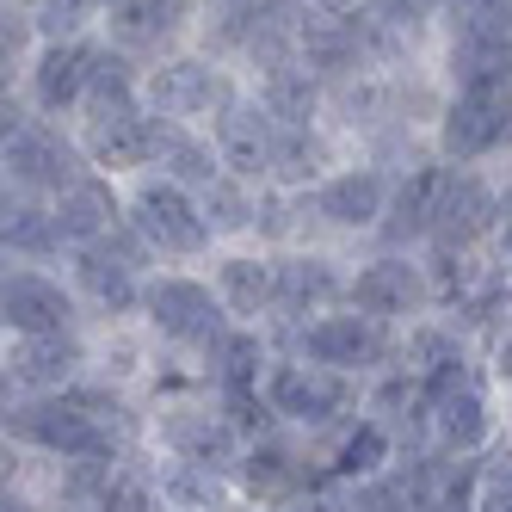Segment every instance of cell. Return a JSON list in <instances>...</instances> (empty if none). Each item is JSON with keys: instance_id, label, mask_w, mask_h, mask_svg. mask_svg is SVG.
I'll return each mask as SVG.
<instances>
[{"instance_id": "cell-4", "label": "cell", "mask_w": 512, "mask_h": 512, "mask_svg": "<svg viewBox=\"0 0 512 512\" xmlns=\"http://www.w3.org/2000/svg\"><path fill=\"white\" fill-rule=\"evenodd\" d=\"M247 93V75L235 62L210 56V50H179V56H161L149 75H142V105L155 118H173V124H192V130H210L229 105Z\"/></svg>"}, {"instance_id": "cell-29", "label": "cell", "mask_w": 512, "mask_h": 512, "mask_svg": "<svg viewBox=\"0 0 512 512\" xmlns=\"http://www.w3.org/2000/svg\"><path fill=\"white\" fill-rule=\"evenodd\" d=\"M364 13L389 31H401V38H432V31H445L451 0H364Z\"/></svg>"}, {"instance_id": "cell-11", "label": "cell", "mask_w": 512, "mask_h": 512, "mask_svg": "<svg viewBox=\"0 0 512 512\" xmlns=\"http://www.w3.org/2000/svg\"><path fill=\"white\" fill-rule=\"evenodd\" d=\"M506 426H512V408H506V395L494 389L488 364H482L469 383L432 395V408H426V445L445 451V457H494L506 445Z\"/></svg>"}, {"instance_id": "cell-16", "label": "cell", "mask_w": 512, "mask_h": 512, "mask_svg": "<svg viewBox=\"0 0 512 512\" xmlns=\"http://www.w3.org/2000/svg\"><path fill=\"white\" fill-rule=\"evenodd\" d=\"M93 377V334H38V340H13L0 346V383L7 401L19 395H68L75 383Z\"/></svg>"}, {"instance_id": "cell-25", "label": "cell", "mask_w": 512, "mask_h": 512, "mask_svg": "<svg viewBox=\"0 0 512 512\" xmlns=\"http://www.w3.org/2000/svg\"><path fill=\"white\" fill-rule=\"evenodd\" d=\"M0 247H7V266H62L68 247L56 229V210L38 198H7L0 216Z\"/></svg>"}, {"instance_id": "cell-23", "label": "cell", "mask_w": 512, "mask_h": 512, "mask_svg": "<svg viewBox=\"0 0 512 512\" xmlns=\"http://www.w3.org/2000/svg\"><path fill=\"white\" fill-rule=\"evenodd\" d=\"M50 210H56V229H62L68 253H75V247H99L105 235L124 223V186H118V179H105V173H87Z\"/></svg>"}, {"instance_id": "cell-13", "label": "cell", "mask_w": 512, "mask_h": 512, "mask_svg": "<svg viewBox=\"0 0 512 512\" xmlns=\"http://www.w3.org/2000/svg\"><path fill=\"white\" fill-rule=\"evenodd\" d=\"M167 124L173 118H155L149 105H136V112H81L75 118V142H81V155H87L93 173L130 186V179H142V173L161 167Z\"/></svg>"}, {"instance_id": "cell-2", "label": "cell", "mask_w": 512, "mask_h": 512, "mask_svg": "<svg viewBox=\"0 0 512 512\" xmlns=\"http://www.w3.org/2000/svg\"><path fill=\"white\" fill-rule=\"evenodd\" d=\"M136 321L149 327L161 358H186V364H204L210 346L235 327L223 297H216V284L198 266H161L149 284H142V315Z\"/></svg>"}, {"instance_id": "cell-10", "label": "cell", "mask_w": 512, "mask_h": 512, "mask_svg": "<svg viewBox=\"0 0 512 512\" xmlns=\"http://www.w3.org/2000/svg\"><path fill=\"white\" fill-rule=\"evenodd\" d=\"M235 488H241V500H247L253 512H278V506H290V500L321 494L327 475H321V457H315L309 438L272 426V432H260V438H247V451H241V463H235Z\"/></svg>"}, {"instance_id": "cell-7", "label": "cell", "mask_w": 512, "mask_h": 512, "mask_svg": "<svg viewBox=\"0 0 512 512\" xmlns=\"http://www.w3.org/2000/svg\"><path fill=\"white\" fill-rule=\"evenodd\" d=\"M432 155L451 167H488L512 155V81H469L451 87L432 130Z\"/></svg>"}, {"instance_id": "cell-34", "label": "cell", "mask_w": 512, "mask_h": 512, "mask_svg": "<svg viewBox=\"0 0 512 512\" xmlns=\"http://www.w3.org/2000/svg\"><path fill=\"white\" fill-rule=\"evenodd\" d=\"M506 445H512V426H506Z\"/></svg>"}, {"instance_id": "cell-14", "label": "cell", "mask_w": 512, "mask_h": 512, "mask_svg": "<svg viewBox=\"0 0 512 512\" xmlns=\"http://www.w3.org/2000/svg\"><path fill=\"white\" fill-rule=\"evenodd\" d=\"M346 284H352V260L327 247H284L278 253V315H272V340L284 346L297 327H309L315 315L340 309L346 303Z\"/></svg>"}, {"instance_id": "cell-31", "label": "cell", "mask_w": 512, "mask_h": 512, "mask_svg": "<svg viewBox=\"0 0 512 512\" xmlns=\"http://www.w3.org/2000/svg\"><path fill=\"white\" fill-rule=\"evenodd\" d=\"M303 19H346V13H364V0H297Z\"/></svg>"}, {"instance_id": "cell-33", "label": "cell", "mask_w": 512, "mask_h": 512, "mask_svg": "<svg viewBox=\"0 0 512 512\" xmlns=\"http://www.w3.org/2000/svg\"><path fill=\"white\" fill-rule=\"evenodd\" d=\"M229 512H253V506H247V500H235V506H229Z\"/></svg>"}, {"instance_id": "cell-22", "label": "cell", "mask_w": 512, "mask_h": 512, "mask_svg": "<svg viewBox=\"0 0 512 512\" xmlns=\"http://www.w3.org/2000/svg\"><path fill=\"white\" fill-rule=\"evenodd\" d=\"M315 457H321V475H327L334 488H358V482H371V475H383V469L401 457V438H395L383 420L358 414V420H346L340 432H327L321 445H315Z\"/></svg>"}, {"instance_id": "cell-5", "label": "cell", "mask_w": 512, "mask_h": 512, "mask_svg": "<svg viewBox=\"0 0 512 512\" xmlns=\"http://www.w3.org/2000/svg\"><path fill=\"white\" fill-rule=\"evenodd\" d=\"M87 155L75 142V124L31 118L19 99H7V198L56 204L75 179H87Z\"/></svg>"}, {"instance_id": "cell-20", "label": "cell", "mask_w": 512, "mask_h": 512, "mask_svg": "<svg viewBox=\"0 0 512 512\" xmlns=\"http://www.w3.org/2000/svg\"><path fill=\"white\" fill-rule=\"evenodd\" d=\"M210 142H216V161H223V173L247 179V186H272L278 124H272V112H266L253 93H241L229 112L210 124Z\"/></svg>"}, {"instance_id": "cell-15", "label": "cell", "mask_w": 512, "mask_h": 512, "mask_svg": "<svg viewBox=\"0 0 512 512\" xmlns=\"http://www.w3.org/2000/svg\"><path fill=\"white\" fill-rule=\"evenodd\" d=\"M0 327L13 340H38V334H81L87 309L56 266H7L0 278Z\"/></svg>"}, {"instance_id": "cell-6", "label": "cell", "mask_w": 512, "mask_h": 512, "mask_svg": "<svg viewBox=\"0 0 512 512\" xmlns=\"http://www.w3.org/2000/svg\"><path fill=\"white\" fill-rule=\"evenodd\" d=\"M124 216L149 235V247L161 253V266H204L216 253V235H210V216H204V198L173 186L167 173H142L124 186Z\"/></svg>"}, {"instance_id": "cell-21", "label": "cell", "mask_w": 512, "mask_h": 512, "mask_svg": "<svg viewBox=\"0 0 512 512\" xmlns=\"http://www.w3.org/2000/svg\"><path fill=\"white\" fill-rule=\"evenodd\" d=\"M438 192H445V161H438V155H420L414 167H401V173H395V198H389V216H383L377 247L420 253V247L432 241Z\"/></svg>"}, {"instance_id": "cell-32", "label": "cell", "mask_w": 512, "mask_h": 512, "mask_svg": "<svg viewBox=\"0 0 512 512\" xmlns=\"http://www.w3.org/2000/svg\"><path fill=\"white\" fill-rule=\"evenodd\" d=\"M463 7H488V13H500V7H512V0H463Z\"/></svg>"}, {"instance_id": "cell-17", "label": "cell", "mask_w": 512, "mask_h": 512, "mask_svg": "<svg viewBox=\"0 0 512 512\" xmlns=\"http://www.w3.org/2000/svg\"><path fill=\"white\" fill-rule=\"evenodd\" d=\"M204 278L216 284L229 321L241 327H266L272 334V315H278V253L260 241H235V247H216L204 260Z\"/></svg>"}, {"instance_id": "cell-3", "label": "cell", "mask_w": 512, "mask_h": 512, "mask_svg": "<svg viewBox=\"0 0 512 512\" xmlns=\"http://www.w3.org/2000/svg\"><path fill=\"white\" fill-rule=\"evenodd\" d=\"M260 395H266V408H272V426L309 438V445H321L327 432H340L346 420L364 414V383H358V377H340V371L309 364V358L284 352V346H278L272 364H266Z\"/></svg>"}, {"instance_id": "cell-8", "label": "cell", "mask_w": 512, "mask_h": 512, "mask_svg": "<svg viewBox=\"0 0 512 512\" xmlns=\"http://www.w3.org/2000/svg\"><path fill=\"white\" fill-rule=\"evenodd\" d=\"M346 303H352L358 315L395 327V334L445 309V303H438V284H432L426 260H420V253H401V247H371L364 260H352Z\"/></svg>"}, {"instance_id": "cell-26", "label": "cell", "mask_w": 512, "mask_h": 512, "mask_svg": "<svg viewBox=\"0 0 512 512\" xmlns=\"http://www.w3.org/2000/svg\"><path fill=\"white\" fill-rule=\"evenodd\" d=\"M155 475H161V506L167 512H229L241 500L235 475L204 469V463H167V457H155Z\"/></svg>"}, {"instance_id": "cell-18", "label": "cell", "mask_w": 512, "mask_h": 512, "mask_svg": "<svg viewBox=\"0 0 512 512\" xmlns=\"http://www.w3.org/2000/svg\"><path fill=\"white\" fill-rule=\"evenodd\" d=\"M93 44H44L38 62L25 68V81L7 87V99H19L31 118H50V124H75L87 112V68H93Z\"/></svg>"}, {"instance_id": "cell-12", "label": "cell", "mask_w": 512, "mask_h": 512, "mask_svg": "<svg viewBox=\"0 0 512 512\" xmlns=\"http://www.w3.org/2000/svg\"><path fill=\"white\" fill-rule=\"evenodd\" d=\"M389 198H395V173H389V167H377V161H364V155L340 161V167L327 173L315 192H303L309 223H315V229L346 235V241H371V247H377V235H383Z\"/></svg>"}, {"instance_id": "cell-24", "label": "cell", "mask_w": 512, "mask_h": 512, "mask_svg": "<svg viewBox=\"0 0 512 512\" xmlns=\"http://www.w3.org/2000/svg\"><path fill=\"white\" fill-rule=\"evenodd\" d=\"M247 93L272 112L278 130H315V124H327V81L315 75V68H303V62L278 68V75H266V81H247Z\"/></svg>"}, {"instance_id": "cell-30", "label": "cell", "mask_w": 512, "mask_h": 512, "mask_svg": "<svg viewBox=\"0 0 512 512\" xmlns=\"http://www.w3.org/2000/svg\"><path fill=\"white\" fill-rule=\"evenodd\" d=\"M475 512H512V445L482 457V494H475Z\"/></svg>"}, {"instance_id": "cell-28", "label": "cell", "mask_w": 512, "mask_h": 512, "mask_svg": "<svg viewBox=\"0 0 512 512\" xmlns=\"http://www.w3.org/2000/svg\"><path fill=\"white\" fill-rule=\"evenodd\" d=\"M260 192H266V186H247V179H235V173H223V179L204 192V216H210L216 247L253 241V229H260Z\"/></svg>"}, {"instance_id": "cell-1", "label": "cell", "mask_w": 512, "mask_h": 512, "mask_svg": "<svg viewBox=\"0 0 512 512\" xmlns=\"http://www.w3.org/2000/svg\"><path fill=\"white\" fill-rule=\"evenodd\" d=\"M142 451H155L167 463H204V469L235 475V463L247 451V432L229 420L223 395L210 383L149 389L142 395Z\"/></svg>"}, {"instance_id": "cell-19", "label": "cell", "mask_w": 512, "mask_h": 512, "mask_svg": "<svg viewBox=\"0 0 512 512\" xmlns=\"http://www.w3.org/2000/svg\"><path fill=\"white\" fill-rule=\"evenodd\" d=\"M62 278L75 284V297L87 309V327H112V321H136L142 315V272L118 266L112 253H99V247H75L62 260Z\"/></svg>"}, {"instance_id": "cell-9", "label": "cell", "mask_w": 512, "mask_h": 512, "mask_svg": "<svg viewBox=\"0 0 512 512\" xmlns=\"http://www.w3.org/2000/svg\"><path fill=\"white\" fill-rule=\"evenodd\" d=\"M395 346H401L395 327L358 315L352 303L315 315L309 327H297V334L284 340V352H297V358H309V364H327V371L358 377V383H371L377 371H389V364H395Z\"/></svg>"}, {"instance_id": "cell-27", "label": "cell", "mask_w": 512, "mask_h": 512, "mask_svg": "<svg viewBox=\"0 0 512 512\" xmlns=\"http://www.w3.org/2000/svg\"><path fill=\"white\" fill-rule=\"evenodd\" d=\"M173 186H186V192H210L216 179H223V161H216V142L210 130H192V124H167V142H161V167Z\"/></svg>"}]
</instances>
